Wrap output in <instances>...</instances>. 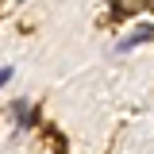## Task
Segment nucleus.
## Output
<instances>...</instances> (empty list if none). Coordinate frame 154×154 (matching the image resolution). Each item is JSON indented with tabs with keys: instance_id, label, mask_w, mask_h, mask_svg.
<instances>
[{
	"instance_id": "obj_1",
	"label": "nucleus",
	"mask_w": 154,
	"mask_h": 154,
	"mask_svg": "<svg viewBox=\"0 0 154 154\" xmlns=\"http://www.w3.org/2000/svg\"><path fill=\"white\" fill-rule=\"evenodd\" d=\"M150 38H154V23H139V27H135L131 35H127L119 46H116V50H119V54H127L131 46H139V42H150Z\"/></svg>"
},
{
	"instance_id": "obj_3",
	"label": "nucleus",
	"mask_w": 154,
	"mask_h": 154,
	"mask_svg": "<svg viewBox=\"0 0 154 154\" xmlns=\"http://www.w3.org/2000/svg\"><path fill=\"white\" fill-rule=\"evenodd\" d=\"M12 73H16V66H0V89L12 81Z\"/></svg>"
},
{
	"instance_id": "obj_2",
	"label": "nucleus",
	"mask_w": 154,
	"mask_h": 154,
	"mask_svg": "<svg viewBox=\"0 0 154 154\" xmlns=\"http://www.w3.org/2000/svg\"><path fill=\"white\" fill-rule=\"evenodd\" d=\"M12 119H16L19 131H27V127H31V119H35L31 104H27V100H12Z\"/></svg>"
}]
</instances>
